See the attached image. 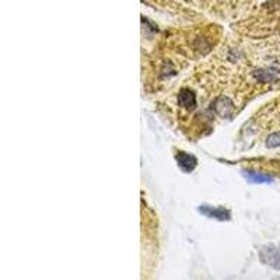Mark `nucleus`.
<instances>
[{"label":"nucleus","mask_w":280,"mask_h":280,"mask_svg":"<svg viewBox=\"0 0 280 280\" xmlns=\"http://www.w3.org/2000/svg\"><path fill=\"white\" fill-rule=\"evenodd\" d=\"M177 160H178L179 166L184 168L185 171H192L195 168V166H196L195 157L190 156L188 153H179L178 156H177Z\"/></svg>","instance_id":"nucleus-1"}]
</instances>
